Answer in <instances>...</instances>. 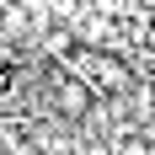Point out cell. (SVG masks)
<instances>
[{"label":"cell","mask_w":155,"mask_h":155,"mask_svg":"<svg viewBox=\"0 0 155 155\" xmlns=\"http://www.w3.org/2000/svg\"><path fill=\"white\" fill-rule=\"evenodd\" d=\"M70 70H75L86 86H91V80H102L107 91H128V70H123L118 59H102V54H91V59H86V54H75V59H70Z\"/></svg>","instance_id":"1"},{"label":"cell","mask_w":155,"mask_h":155,"mask_svg":"<svg viewBox=\"0 0 155 155\" xmlns=\"http://www.w3.org/2000/svg\"><path fill=\"white\" fill-rule=\"evenodd\" d=\"M86 102H91V96H86V86H80V80H64V96H59V107L70 112V118H75V112H86Z\"/></svg>","instance_id":"2"},{"label":"cell","mask_w":155,"mask_h":155,"mask_svg":"<svg viewBox=\"0 0 155 155\" xmlns=\"http://www.w3.org/2000/svg\"><path fill=\"white\" fill-rule=\"evenodd\" d=\"M43 48H48V54H64V48H70V32H64V27H54V32L43 38Z\"/></svg>","instance_id":"3"},{"label":"cell","mask_w":155,"mask_h":155,"mask_svg":"<svg viewBox=\"0 0 155 155\" xmlns=\"http://www.w3.org/2000/svg\"><path fill=\"white\" fill-rule=\"evenodd\" d=\"M144 43H150V48H155V21H150V27H144Z\"/></svg>","instance_id":"4"},{"label":"cell","mask_w":155,"mask_h":155,"mask_svg":"<svg viewBox=\"0 0 155 155\" xmlns=\"http://www.w3.org/2000/svg\"><path fill=\"white\" fill-rule=\"evenodd\" d=\"M144 5H155V0H144Z\"/></svg>","instance_id":"5"}]
</instances>
